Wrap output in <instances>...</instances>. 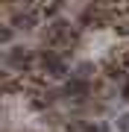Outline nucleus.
<instances>
[{
	"mask_svg": "<svg viewBox=\"0 0 129 132\" xmlns=\"http://www.w3.org/2000/svg\"><path fill=\"white\" fill-rule=\"evenodd\" d=\"M15 29H24V32H29V29L35 27V12H18L15 15Z\"/></svg>",
	"mask_w": 129,
	"mask_h": 132,
	"instance_id": "obj_4",
	"label": "nucleus"
},
{
	"mask_svg": "<svg viewBox=\"0 0 129 132\" xmlns=\"http://www.w3.org/2000/svg\"><path fill=\"white\" fill-rule=\"evenodd\" d=\"M91 94V85L85 76H76V79H71L65 85V97H71V100H85Z\"/></svg>",
	"mask_w": 129,
	"mask_h": 132,
	"instance_id": "obj_3",
	"label": "nucleus"
},
{
	"mask_svg": "<svg viewBox=\"0 0 129 132\" xmlns=\"http://www.w3.org/2000/svg\"><path fill=\"white\" fill-rule=\"evenodd\" d=\"M120 62H123V65H126V68H129V47H126V50H123V53H120Z\"/></svg>",
	"mask_w": 129,
	"mask_h": 132,
	"instance_id": "obj_9",
	"label": "nucleus"
},
{
	"mask_svg": "<svg viewBox=\"0 0 129 132\" xmlns=\"http://www.w3.org/2000/svg\"><path fill=\"white\" fill-rule=\"evenodd\" d=\"M117 129L120 132H129V114H120V118H117Z\"/></svg>",
	"mask_w": 129,
	"mask_h": 132,
	"instance_id": "obj_7",
	"label": "nucleus"
},
{
	"mask_svg": "<svg viewBox=\"0 0 129 132\" xmlns=\"http://www.w3.org/2000/svg\"><path fill=\"white\" fill-rule=\"evenodd\" d=\"M41 68H44V73H47V76H56V79H62V76L67 73L65 59L59 56V53H50V50L41 56Z\"/></svg>",
	"mask_w": 129,
	"mask_h": 132,
	"instance_id": "obj_2",
	"label": "nucleus"
},
{
	"mask_svg": "<svg viewBox=\"0 0 129 132\" xmlns=\"http://www.w3.org/2000/svg\"><path fill=\"white\" fill-rule=\"evenodd\" d=\"M91 71H94V68H91L88 62H85V65H79V76H85V79H88V76H91Z\"/></svg>",
	"mask_w": 129,
	"mask_h": 132,
	"instance_id": "obj_8",
	"label": "nucleus"
},
{
	"mask_svg": "<svg viewBox=\"0 0 129 132\" xmlns=\"http://www.w3.org/2000/svg\"><path fill=\"white\" fill-rule=\"evenodd\" d=\"M32 62H35V56H32V50H27V47H12L6 53V65L15 68V71H21V73H27L29 68H32Z\"/></svg>",
	"mask_w": 129,
	"mask_h": 132,
	"instance_id": "obj_1",
	"label": "nucleus"
},
{
	"mask_svg": "<svg viewBox=\"0 0 129 132\" xmlns=\"http://www.w3.org/2000/svg\"><path fill=\"white\" fill-rule=\"evenodd\" d=\"M59 9H62V0H44V6H41L44 15H56Z\"/></svg>",
	"mask_w": 129,
	"mask_h": 132,
	"instance_id": "obj_6",
	"label": "nucleus"
},
{
	"mask_svg": "<svg viewBox=\"0 0 129 132\" xmlns=\"http://www.w3.org/2000/svg\"><path fill=\"white\" fill-rule=\"evenodd\" d=\"M106 76H109V79H115V82H120V79H123L120 65H115V62H106Z\"/></svg>",
	"mask_w": 129,
	"mask_h": 132,
	"instance_id": "obj_5",
	"label": "nucleus"
},
{
	"mask_svg": "<svg viewBox=\"0 0 129 132\" xmlns=\"http://www.w3.org/2000/svg\"><path fill=\"white\" fill-rule=\"evenodd\" d=\"M123 100H129V82L123 85Z\"/></svg>",
	"mask_w": 129,
	"mask_h": 132,
	"instance_id": "obj_10",
	"label": "nucleus"
}]
</instances>
